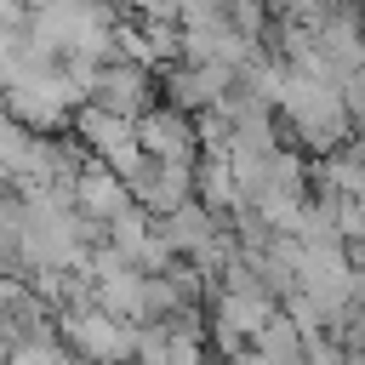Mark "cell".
I'll use <instances>...</instances> for the list:
<instances>
[{
    "mask_svg": "<svg viewBox=\"0 0 365 365\" xmlns=\"http://www.w3.org/2000/svg\"><path fill=\"white\" fill-rule=\"evenodd\" d=\"M74 143L91 154V160H103L108 171H120V177H131L148 154H143V143H137V120H125V114H114V108H103V103H80L74 108Z\"/></svg>",
    "mask_w": 365,
    "mask_h": 365,
    "instance_id": "277c9868",
    "label": "cell"
},
{
    "mask_svg": "<svg viewBox=\"0 0 365 365\" xmlns=\"http://www.w3.org/2000/svg\"><path fill=\"white\" fill-rule=\"evenodd\" d=\"M0 108H6V97H0Z\"/></svg>",
    "mask_w": 365,
    "mask_h": 365,
    "instance_id": "ffe728a7",
    "label": "cell"
},
{
    "mask_svg": "<svg viewBox=\"0 0 365 365\" xmlns=\"http://www.w3.org/2000/svg\"><path fill=\"white\" fill-rule=\"evenodd\" d=\"M0 97H6V114H17V120L34 125V131H63V125H74V108L86 103V91L68 80L63 63H40V57H29V51H17V68L6 74Z\"/></svg>",
    "mask_w": 365,
    "mask_h": 365,
    "instance_id": "7a4b0ae2",
    "label": "cell"
},
{
    "mask_svg": "<svg viewBox=\"0 0 365 365\" xmlns=\"http://www.w3.org/2000/svg\"><path fill=\"white\" fill-rule=\"evenodd\" d=\"M319 194L336 200H365V143H348L336 154H319Z\"/></svg>",
    "mask_w": 365,
    "mask_h": 365,
    "instance_id": "5bb4252c",
    "label": "cell"
},
{
    "mask_svg": "<svg viewBox=\"0 0 365 365\" xmlns=\"http://www.w3.org/2000/svg\"><path fill=\"white\" fill-rule=\"evenodd\" d=\"M211 297H217V308H211V336H217L222 354H245V348L257 342V331L279 314L268 285H217Z\"/></svg>",
    "mask_w": 365,
    "mask_h": 365,
    "instance_id": "5b68a950",
    "label": "cell"
},
{
    "mask_svg": "<svg viewBox=\"0 0 365 365\" xmlns=\"http://www.w3.org/2000/svg\"><path fill=\"white\" fill-rule=\"evenodd\" d=\"M274 114L285 120V131H291L308 154H336V148H348V137H354V114H348L342 86H336V80H319V74H308V68H291V63H285Z\"/></svg>",
    "mask_w": 365,
    "mask_h": 365,
    "instance_id": "6da1fadb",
    "label": "cell"
},
{
    "mask_svg": "<svg viewBox=\"0 0 365 365\" xmlns=\"http://www.w3.org/2000/svg\"><path fill=\"white\" fill-rule=\"evenodd\" d=\"M57 336H63L68 354H80L91 365L137 359V319H120L103 302H68V308H57Z\"/></svg>",
    "mask_w": 365,
    "mask_h": 365,
    "instance_id": "3957f363",
    "label": "cell"
},
{
    "mask_svg": "<svg viewBox=\"0 0 365 365\" xmlns=\"http://www.w3.org/2000/svg\"><path fill=\"white\" fill-rule=\"evenodd\" d=\"M137 143H143L148 160H182V165H194V154H200V120L182 114V108H171V103H154L137 120Z\"/></svg>",
    "mask_w": 365,
    "mask_h": 365,
    "instance_id": "9c48e42d",
    "label": "cell"
},
{
    "mask_svg": "<svg viewBox=\"0 0 365 365\" xmlns=\"http://www.w3.org/2000/svg\"><path fill=\"white\" fill-rule=\"evenodd\" d=\"M86 103H103V108H114V114H125V120H143V114L154 108V74H148V63L103 57Z\"/></svg>",
    "mask_w": 365,
    "mask_h": 365,
    "instance_id": "ba28073f",
    "label": "cell"
},
{
    "mask_svg": "<svg viewBox=\"0 0 365 365\" xmlns=\"http://www.w3.org/2000/svg\"><path fill=\"white\" fill-rule=\"evenodd\" d=\"M200 314L182 308L171 319H143L137 325V365H205V342H200Z\"/></svg>",
    "mask_w": 365,
    "mask_h": 365,
    "instance_id": "52a82bcc",
    "label": "cell"
},
{
    "mask_svg": "<svg viewBox=\"0 0 365 365\" xmlns=\"http://www.w3.org/2000/svg\"><path fill=\"white\" fill-rule=\"evenodd\" d=\"M251 348H257V354H262L268 365H302L308 331H302V325H297V319H291V314L279 308V314H274V319H268V325L257 331V342H251Z\"/></svg>",
    "mask_w": 365,
    "mask_h": 365,
    "instance_id": "9a60e30c",
    "label": "cell"
},
{
    "mask_svg": "<svg viewBox=\"0 0 365 365\" xmlns=\"http://www.w3.org/2000/svg\"><path fill=\"white\" fill-rule=\"evenodd\" d=\"M17 245H23V200L0 194V262L17 268Z\"/></svg>",
    "mask_w": 365,
    "mask_h": 365,
    "instance_id": "e0dca14e",
    "label": "cell"
},
{
    "mask_svg": "<svg viewBox=\"0 0 365 365\" xmlns=\"http://www.w3.org/2000/svg\"><path fill=\"white\" fill-rule=\"evenodd\" d=\"M6 365H68V354H63L46 331H34V336H17V342H11Z\"/></svg>",
    "mask_w": 365,
    "mask_h": 365,
    "instance_id": "2e32d148",
    "label": "cell"
},
{
    "mask_svg": "<svg viewBox=\"0 0 365 365\" xmlns=\"http://www.w3.org/2000/svg\"><path fill=\"white\" fill-rule=\"evenodd\" d=\"M194 200L200 205H211L217 217H240L251 200H245V182H240V171L228 165V160H211L205 154V165H194Z\"/></svg>",
    "mask_w": 365,
    "mask_h": 365,
    "instance_id": "4fadbf2b",
    "label": "cell"
},
{
    "mask_svg": "<svg viewBox=\"0 0 365 365\" xmlns=\"http://www.w3.org/2000/svg\"><path fill=\"white\" fill-rule=\"evenodd\" d=\"M160 222V234H165V245L177 251V257H200L217 234H222V217L211 211V205H200V200H182L177 211H165V217H154Z\"/></svg>",
    "mask_w": 365,
    "mask_h": 365,
    "instance_id": "7c38bea8",
    "label": "cell"
},
{
    "mask_svg": "<svg viewBox=\"0 0 365 365\" xmlns=\"http://www.w3.org/2000/svg\"><path fill=\"white\" fill-rule=\"evenodd\" d=\"M74 205H80V217L86 222H97V228H108L125 205H137L131 200V182L120 177V171H108L103 160H91L80 177H74Z\"/></svg>",
    "mask_w": 365,
    "mask_h": 365,
    "instance_id": "8fae6325",
    "label": "cell"
},
{
    "mask_svg": "<svg viewBox=\"0 0 365 365\" xmlns=\"http://www.w3.org/2000/svg\"><path fill=\"white\" fill-rule=\"evenodd\" d=\"M125 182H131V200L148 217H165L182 200H194V165H182V160H143Z\"/></svg>",
    "mask_w": 365,
    "mask_h": 365,
    "instance_id": "30bf717a",
    "label": "cell"
},
{
    "mask_svg": "<svg viewBox=\"0 0 365 365\" xmlns=\"http://www.w3.org/2000/svg\"><path fill=\"white\" fill-rule=\"evenodd\" d=\"M342 342H348V348H359V354H365V308H354V319H348V325H342Z\"/></svg>",
    "mask_w": 365,
    "mask_h": 365,
    "instance_id": "d6986e66",
    "label": "cell"
},
{
    "mask_svg": "<svg viewBox=\"0 0 365 365\" xmlns=\"http://www.w3.org/2000/svg\"><path fill=\"white\" fill-rule=\"evenodd\" d=\"M234 86H240V74L222 68V63H194V57H182V63L165 68V103L182 108V114H194V120L211 114V108H222V103L234 97Z\"/></svg>",
    "mask_w": 365,
    "mask_h": 365,
    "instance_id": "8992f818",
    "label": "cell"
},
{
    "mask_svg": "<svg viewBox=\"0 0 365 365\" xmlns=\"http://www.w3.org/2000/svg\"><path fill=\"white\" fill-rule=\"evenodd\" d=\"M17 51H23V29H0V86L17 68Z\"/></svg>",
    "mask_w": 365,
    "mask_h": 365,
    "instance_id": "ac0fdd59",
    "label": "cell"
}]
</instances>
